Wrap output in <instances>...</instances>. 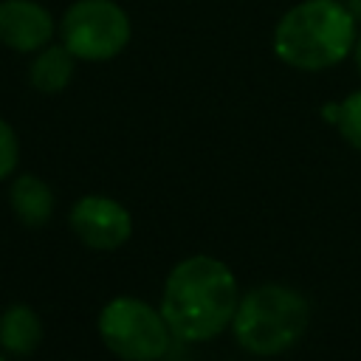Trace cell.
I'll return each instance as SVG.
<instances>
[{"mask_svg": "<svg viewBox=\"0 0 361 361\" xmlns=\"http://www.w3.org/2000/svg\"><path fill=\"white\" fill-rule=\"evenodd\" d=\"M14 217L28 228H42L54 214V192L39 175H17L8 189Z\"/></svg>", "mask_w": 361, "mask_h": 361, "instance_id": "8", "label": "cell"}, {"mask_svg": "<svg viewBox=\"0 0 361 361\" xmlns=\"http://www.w3.org/2000/svg\"><path fill=\"white\" fill-rule=\"evenodd\" d=\"M42 319L31 305H8L0 313V350L6 355H31L42 344Z\"/></svg>", "mask_w": 361, "mask_h": 361, "instance_id": "10", "label": "cell"}, {"mask_svg": "<svg viewBox=\"0 0 361 361\" xmlns=\"http://www.w3.org/2000/svg\"><path fill=\"white\" fill-rule=\"evenodd\" d=\"M133 39V23L116 0H73L59 20V42L79 62H110Z\"/></svg>", "mask_w": 361, "mask_h": 361, "instance_id": "5", "label": "cell"}, {"mask_svg": "<svg viewBox=\"0 0 361 361\" xmlns=\"http://www.w3.org/2000/svg\"><path fill=\"white\" fill-rule=\"evenodd\" d=\"M20 164V141L14 127L0 116V180L11 178V172Z\"/></svg>", "mask_w": 361, "mask_h": 361, "instance_id": "12", "label": "cell"}, {"mask_svg": "<svg viewBox=\"0 0 361 361\" xmlns=\"http://www.w3.org/2000/svg\"><path fill=\"white\" fill-rule=\"evenodd\" d=\"M76 62L79 59L62 42H48L34 54L28 65V85L45 96L62 93L76 73Z\"/></svg>", "mask_w": 361, "mask_h": 361, "instance_id": "9", "label": "cell"}, {"mask_svg": "<svg viewBox=\"0 0 361 361\" xmlns=\"http://www.w3.org/2000/svg\"><path fill=\"white\" fill-rule=\"evenodd\" d=\"M96 330L102 344L124 361H161L175 338L161 307L135 296L110 299L99 310Z\"/></svg>", "mask_w": 361, "mask_h": 361, "instance_id": "4", "label": "cell"}, {"mask_svg": "<svg viewBox=\"0 0 361 361\" xmlns=\"http://www.w3.org/2000/svg\"><path fill=\"white\" fill-rule=\"evenodd\" d=\"M71 231L93 251H116L133 234V214L107 195H85L68 212Z\"/></svg>", "mask_w": 361, "mask_h": 361, "instance_id": "6", "label": "cell"}, {"mask_svg": "<svg viewBox=\"0 0 361 361\" xmlns=\"http://www.w3.org/2000/svg\"><path fill=\"white\" fill-rule=\"evenodd\" d=\"M322 118L336 124V130L341 133V138L361 152V90H353L350 96H344L341 102L324 104L322 107Z\"/></svg>", "mask_w": 361, "mask_h": 361, "instance_id": "11", "label": "cell"}, {"mask_svg": "<svg viewBox=\"0 0 361 361\" xmlns=\"http://www.w3.org/2000/svg\"><path fill=\"white\" fill-rule=\"evenodd\" d=\"M353 59H355V68H358V73H361V31H358L355 45H353Z\"/></svg>", "mask_w": 361, "mask_h": 361, "instance_id": "14", "label": "cell"}, {"mask_svg": "<svg viewBox=\"0 0 361 361\" xmlns=\"http://www.w3.org/2000/svg\"><path fill=\"white\" fill-rule=\"evenodd\" d=\"M59 34L54 14L37 0H0V45L17 54H37Z\"/></svg>", "mask_w": 361, "mask_h": 361, "instance_id": "7", "label": "cell"}, {"mask_svg": "<svg viewBox=\"0 0 361 361\" xmlns=\"http://www.w3.org/2000/svg\"><path fill=\"white\" fill-rule=\"evenodd\" d=\"M0 361H8V355H3V353H0Z\"/></svg>", "mask_w": 361, "mask_h": 361, "instance_id": "15", "label": "cell"}, {"mask_svg": "<svg viewBox=\"0 0 361 361\" xmlns=\"http://www.w3.org/2000/svg\"><path fill=\"white\" fill-rule=\"evenodd\" d=\"M358 23L341 0H299L274 25V54L293 71L319 73L341 65L355 45Z\"/></svg>", "mask_w": 361, "mask_h": 361, "instance_id": "2", "label": "cell"}, {"mask_svg": "<svg viewBox=\"0 0 361 361\" xmlns=\"http://www.w3.org/2000/svg\"><path fill=\"white\" fill-rule=\"evenodd\" d=\"M347 8H350V14L355 17V23H361V0H341Z\"/></svg>", "mask_w": 361, "mask_h": 361, "instance_id": "13", "label": "cell"}, {"mask_svg": "<svg viewBox=\"0 0 361 361\" xmlns=\"http://www.w3.org/2000/svg\"><path fill=\"white\" fill-rule=\"evenodd\" d=\"M310 324V302L302 290L265 282L240 296L231 333L237 344L251 355H279L290 350Z\"/></svg>", "mask_w": 361, "mask_h": 361, "instance_id": "3", "label": "cell"}, {"mask_svg": "<svg viewBox=\"0 0 361 361\" xmlns=\"http://www.w3.org/2000/svg\"><path fill=\"white\" fill-rule=\"evenodd\" d=\"M237 302L234 271L223 259L195 254L169 271L158 307L175 338L200 344L231 327Z\"/></svg>", "mask_w": 361, "mask_h": 361, "instance_id": "1", "label": "cell"}]
</instances>
